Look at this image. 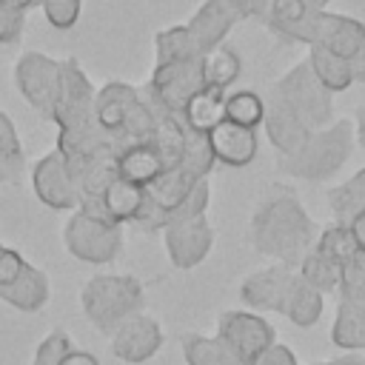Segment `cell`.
<instances>
[{
    "label": "cell",
    "instance_id": "1",
    "mask_svg": "<svg viewBox=\"0 0 365 365\" xmlns=\"http://www.w3.org/2000/svg\"><path fill=\"white\" fill-rule=\"evenodd\" d=\"M319 228L294 194H274L251 214V245L279 265H299L317 245Z\"/></svg>",
    "mask_w": 365,
    "mask_h": 365
},
{
    "label": "cell",
    "instance_id": "2",
    "mask_svg": "<svg viewBox=\"0 0 365 365\" xmlns=\"http://www.w3.org/2000/svg\"><path fill=\"white\" fill-rule=\"evenodd\" d=\"M94 123L111 140L114 151L143 145L154 140V114L140 88L111 80L97 88L94 97Z\"/></svg>",
    "mask_w": 365,
    "mask_h": 365
},
{
    "label": "cell",
    "instance_id": "3",
    "mask_svg": "<svg viewBox=\"0 0 365 365\" xmlns=\"http://www.w3.org/2000/svg\"><path fill=\"white\" fill-rule=\"evenodd\" d=\"M351 148H354V123L334 120L331 125L311 131V137L291 157H282L279 171L297 180L325 182L348 163Z\"/></svg>",
    "mask_w": 365,
    "mask_h": 365
},
{
    "label": "cell",
    "instance_id": "4",
    "mask_svg": "<svg viewBox=\"0 0 365 365\" xmlns=\"http://www.w3.org/2000/svg\"><path fill=\"white\" fill-rule=\"evenodd\" d=\"M143 302V282L131 274H97L80 288V308L86 319L108 336L125 319L140 314Z\"/></svg>",
    "mask_w": 365,
    "mask_h": 365
},
{
    "label": "cell",
    "instance_id": "5",
    "mask_svg": "<svg viewBox=\"0 0 365 365\" xmlns=\"http://www.w3.org/2000/svg\"><path fill=\"white\" fill-rule=\"evenodd\" d=\"M271 94H277L288 108H294L311 131L334 123V94L314 77L308 60H299L297 66H291L274 83Z\"/></svg>",
    "mask_w": 365,
    "mask_h": 365
},
{
    "label": "cell",
    "instance_id": "6",
    "mask_svg": "<svg viewBox=\"0 0 365 365\" xmlns=\"http://www.w3.org/2000/svg\"><path fill=\"white\" fill-rule=\"evenodd\" d=\"M63 242L74 259L106 265L123 251V225L91 220L74 208V214L63 225Z\"/></svg>",
    "mask_w": 365,
    "mask_h": 365
},
{
    "label": "cell",
    "instance_id": "7",
    "mask_svg": "<svg viewBox=\"0 0 365 365\" xmlns=\"http://www.w3.org/2000/svg\"><path fill=\"white\" fill-rule=\"evenodd\" d=\"M14 86L40 117L51 120L60 91V60L43 51H23L14 63Z\"/></svg>",
    "mask_w": 365,
    "mask_h": 365
},
{
    "label": "cell",
    "instance_id": "8",
    "mask_svg": "<svg viewBox=\"0 0 365 365\" xmlns=\"http://www.w3.org/2000/svg\"><path fill=\"white\" fill-rule=\"evenodd\" d=\"M217 336L234 351L240 365H259L262 354L277 342V331L254 311H225L217 325Z\"/></svg>",
    "mask_w": 365,
    "mask_h": 365
},
{
    "label": "cell",
    "instance_id": "9",
    "mask_svg": "<svg viewBox=\"0 0 365 365\" xmlns=\"http://www.w3.org/2000/svg\"><path fill=\"white\" fill-rule=\"evenodd\" d=\"M205 88V74H202V57L188 60V63H171V66H154L151 80L145 83V94L165 111L182 117L185 103Z\"/></svg>",
    "mask_w": 365,
    "mask_h": 365
},
{
    "label": "cell",
    "instance_id": "10",
    "mask_svg": "<svg viewBox=\"0 0 365 365\" xmlns=\"http://www.w3.org/2000/svg\"><path fill=\"white\" fill-rule=\"evenodd\" d=\"M94 97H97V88L86 77L83 66L74 57L60 60V91H57L51 123H57V128H74V125L91 123Z\"/></svg>",
    "mask_w": 365,
    "mask_h": 365
},
{
    "label": "cell",
    "instance_id": "11",
    "mask_svg": "<svg viewBox=\"0 0 365 365\" xmlns=\"http://www.w3.org/2000/svg\"><path fill=\"white\" fill-rule=\"evenodd\" d=\"M165 240V251L174 268L188 271L197 268L214 245V228L208 222V217H197V220H182V222H171L163 231Z\"/></svg>",
    "mask_w": 365,
    "mask_h": 365
},
{
    "label": "cell",
    "instance_id": "12",
    "mask_svg": "<svg viewBox=\"0 0 365 365\" xmlns=\"http://www.w3.org/2000/svg\"><path fill=\"white\" fill-rule=\"evenodd\" d=\"M31 188L37 194V200L54 211H68V208H77L80 202V194H77V185L74 180L68 177V168H66V160L57 148H51L48 154H43L34 168H31Z\"/></svg>",
    "mask_w": 365,
    "mask_h": 365
},
{
    "label": "cell",
    "instance_id": "13",
    "mask_svg": "<svg viewBox=\"0 0 365 365\" xmlns=\"http://www.w3.org/2000/svg\"><path fill=\"white\" fill-rule=\"evenodd\" d=\"M163 348V328L145 314H134L111 334V354L128 365L151 359Z\"/></svg>",
    "mask_w": 365,
    "mask_h": 365
},
{
    "label": "cell",
    "instance_id": "14",
    "mask_svg": "<svg viewBox=\"0 0 365 365\" xmlns=\"http://www.w3.org/2000/svg\"><path fill=\"white\" fill-rule=\"evenodd\" d=\"M291 279H294V271L288 265H268V268H259L254 274H248L240 285V299L257 311H277L282 314V305H285V297H288V288H291Z\"/></svg>",
    "mask_w": 365,
    "mask_h": 365
},
{
    "label": "cell",
    "instance_id": "15",
    "mask_svg": "<svg viewBox=\"0 0 365 365\" xmlns=\"http://www.w3.org/2000/svg\"><path fill=\"white\" fill-rule=\"evenodd\" d=\"M311 46H322V48H328V51H334L351 63L359 54V48L365 46V23L351 17V14H336V11L325 9L317 17Z\"/></svg>",
    "mask_w": 365,
    "mask_h": 365
},
{
    "label": "cell",
    "instance_id": "16",
    "mask_svg": "<svg viewBox=\"0 0 365 365\" xmlns=\"http://www.w3.org/2000/svg\"><path fill=\"white\" fill-rule=\"evenodd\" d=\"M237 23H240V14H237V9H234L231 0H205V3L191 14V20H188L185 26H188L191 37L197 40V46H200L202 54H205V51L222 46L225 37L231 34V29H234Z\"/></svg>",
    "mask_w": 365,
    "mask_h": 365
},
{
    "label": "cell",
    "instance_id": "17",
    "mask_svg": "<svg viewBox=\"0 0 365 365\" xmlns=\"http://www.w3.org/2000/svg\"><path fill=\"white\" fill-rule=\"evenodd\" d=\"M262 128H265L268 143H271L282 157H291V154L311 137V128L302 123V117H299L294 108H288L277 94H271V100L265 103Z\"/></svg>",
    "mask_w": 365,
    "mask_h": 365
},
{
    "label": "cell",
    "instance_id": "18",
    "mask_svg": "<svg viewBox=\"0 0 365 365\" xmlns=\"http://www.w3.org/2000/svg\"><path fill=\"white\" fill-rule=\"evenodd\" d=\"M319 11L314 6H308L305 0H274L271 11L265 17V26L294 43H314V26H317Z\"/></svg>",
    "mask_w": 365,
    "mask_h": 365
},
{
    "label": "cell",
    "instance_id": "19",
    "mask_svg": "<svg viewBox=\"0 0 365 365\" xmlns=\"http://www.w3.org/2000/svg\"><path fill=\"white\" fill-rule=\"evenodd\" d=\"M208 140H211L217 163H225L231 168H242V165L254 163V157H257V131L254 128H242V125L222 120L208 134Z\"/></svg>",
    "mask_w": 365,
    "mask_h": 365
},
{
    "label": "cell",
    "instance_id": "20",
    "mask_svg": "<svg viewBox=\"0 0 365 365\" xmlns=\"http://www.w3.org/2000/svg\"><path fill=\"white\" fill-rule=\"evenodd\" d=\"M225 88H214L205 86L202 91H197L185 108H182V123L191 134H211L222 120H225Z\"/></svg>",
    "mask_w": 365,
    "mask_h": 365
},
{
    "label": "cell",
    "instance_id": "21",
    "mask_svg": "<svg viewBox=\"0 0 365 365\" xmlns=\"http://www.w3.org/2000/svg\"><path fill=\"white\" fill-rule=\"evenodd\" d=\"M48 294H51L48 277H46V271H40L34 265H26V271L11 285L0 288V299L26 314H37L48 302Z\"/></svg>",
    "mask_w": 365,
    "mask_h": 365
},
{
    "label": "cell",
    "instance_id": "22",
    "mask_svg": "<svg viewBox=\"0 0 365 365\" xmlns=\"http://www.w3.org/2000/svg\"><path fill=\"white\" fill-rule=\"evenodd\" d=\"M163 171H165V165H163V160L151 143L131 145V148H123L117 154V177L125 182H134L140 188H148Z\"/></svg>",
    "mask_w": 365,
    "mask_h": 365
},
{
    "label": "cell",
    "instance_id": "23",
    "mask_svg": "<svg viewBox=\"0 0 365 365\" xmlns=\"http://www.w3.org/2000/svg\"><path fill=\"white\" fill-rule=\"evenodd\" d=\"M200 180L194 177V174H188L182 165H174V168H165L145 191H148V197L168 214V222H171V214L180 208V202L191 194V188L197 185Z\"/></svg>",
    "mask_w": 365,
    "mask_h": 365
},
{
    "label": "cell",
    "instance_id": "24",
    "mask_svg": "<svg viewBox=\"0 0 365 365\" xmlns=\"http://www.w3.org/2000/svg\"><path fill=\"white\" fill-rule=\"evenodd\" d=\"M200 57H202V48L197 46V40L191 37L185 23L157 31V37H154V66L188 63V60H200Z\"/></svg>",
    "mask_w": 365,
    "mask_h": 365
},
{
    "label": "cell",
    "instance_id": "25",
    "mask_svg": "<svg viewBox=\"0 0 365 365\" xmlns=\"http://www.w3.org/2000/svg\"><path fill=\"white\" fill-rule=\"evenodd\" d=\"M322 294L308 285L299 274H294L291 279V288H288V297H285V305H282V317H288L297 328H311L319 314H322Z\"/></svg>",
    "mask_w": 365,
    "mask_h": 365
},
{
    "label": "cell",
    "instance_id": "26",
    "mask_svg": "<svg viewBox=\"0 0 365 365\" xmlns=\"http://www.w3.org/2000/svg\"><path fill=\"white\" fill-rule=\"evenodd\" d=\"M308 66L314 71V77L334 94V91H345L351 83H354V71H351V63L342 60L339 54L322 48V46H308Z\"/></svg>",
    "mask_w": 365,
    "mask_h": 365
},
{
    "label": "cell",
    "instance_id": "27",
    "mask_svg": "<svg viewBox=\"0 0 365 365\" xmlns=\"http://www.w3.org/2000/svg\"><path fill=\"white\" fill-rule=\"evenodd\" d=\"M331 339H334V345H339L345 351L365 348V305L339 299L336 319H334V328H331Z\"/></svg>",
    "mask_w": 365,
    "mask_h": 365
},
{
    "label": "cell",
    "instance_id": "28",
    "mask_svg": "<svg viewBox=\"0 0 365 365\" xmlns=\"http://www.w3.org/2000/svg\"><path fill=\"white\" fill-rule=\"evenodd\" d=\"M328 205H331L336 222H342V225H348L356 214H362L365 211V168H359L342 185L328 188Z\"/></svg>",
    "mask_w": 365,
    "mask_h": 365
},
{
    "label": "cell",
    "instance_id": "29",
    "mask_svg": "<svg viewBox=\"0 0 365 365\" xmlns=\"http://www.w3.org/2000/svg\"><path fill=\"white\" fill-rule=\"evenodd\" d=\"M143 200H145V188H140V185H134V182H125V180H120V177H117V180L106 188V194H103V205H106L111 222H117V225L134 222V217H137Z\"/></svg>",
    "mask_w": 365,
    "mask_h": 365
},
{
    "label": "cell",
    "instance_id": "30",
    "mask_svg": "<svg viewBox=\"0 0 365 365\" xmlns=\"http://www.w3.org/2000/svg\"><path fill=\"white\" fill-rule=\"evenodd\" d=\"M182 356L188 365H240L234 351L220 336H202V334L182 336Z\"/></svg>",
    "mask_w": 365,
    "mask_h": 365
},
{
    "label": "cell",
    "instance_id": "31",
    "mask_svg": "<svg viewBox=\"0 0 365 365\" xmlns=\"http://www.w3.org/2000/svg\"><path fill=\"white\" fill-rule=\"evenodd\" d=\"M240 57L234 48H228L225 43L205 51L202 54V74H205V86H214V88H225L237 83L240 77Z\"/></svg>",
    "mask_w": 365,
    "mask_h": 365
},
{
    "label": "cell",
    "instance_id": "32",
    "mask_svg": "<svg viewBox=\"0 0 365 365\" xmlns=\"http://www.w3.org/2000/svg\"><path fill=\"white\" fill-rule=\"evenodd\" d=\"M225 120L234 123V125L257 131V125H262V120H265V100L251 88L228 91V97H225Z\"/></svg>",
    "mask_w": 365,
    "mask_h": 365
},
{
    "label": "cell",
    "instance_id": "33",
    "mask_svg": "<svg viewBox=\"0 0 365 365\" xmlns=\"http://www.w3.org/2000/svg\"><path fill=\"white\" fill-rule=\"evenodd\" d=\"M297 274H299L308 285H314L319 294H328V291H339L342 265H336L334 259H328L325 254H319L317 248H311V251L302 257Z\"/></svg>",
    "mask_w": 365,
    "mask_h": 365
},
{
    "label": "cell",
    "instance_id": "34",
    "mask_svg": "<svg viewBox=\"0 0 365 365\" xmlns=\"http://www.w3.org/2000/svg\"><path fill=\"white\" fill-rule=\"evenodd\" d=\"M314 248H317L319 254H325L328 259H334L336 265H345V262H351V259L359 254L351 228L342 225V222H331V225H325V228L319 231Z\"/></svg>",
    "mask_w": 365,
    "mask_h": 365
},
{
    "label": "cell",
    "instance_id": "35",
    "mask_svg": "<svg viewBox=\"0 0 365 365\" xmlns=\"http://www.w3.org/2000/svg\"><path fill=\"white\" fill-rule=\"evenodd\" d=\"M180 165L188 174H194L197 180H208L211 168L217 165V157H214V148H211L208 134H191L188 131V140H185V151H182Z\"/></svg>",
    "mask_w": 365,
    "mask_h": 365
},
{
    "label": "cell",
    "instance_id": "36",
    "mask_svg": "<svg viewBox=\"0 0 365 365\" xmlns=\"http://www.w3.org/2000/svg\"><path fill=\"white\" fill-rule=\"evenodd\" d=\"M339 294H342L345 302H359V305H365V254H362V251H359L351 262L342 265Z\"/></svg>",
    "mask_w": 365,
    "mask_h": 365
},
{
    "label": "cell",
    "instance_id": "37",
    "mask_svg": "<svg viewBox=\"0 0 365 365\" xmlns=\"http://www.w3.org/2000/svg\"><path fill=\"white\" fill-rule=\"evenodd\" d=\"M208 202H211V185H208V180H200V182L191 188V194L180 202V208L171 214V222H182V220L205 217ZM171 222H168V225H171Z\"/></svg>",
    "mask_w": 365,
    "mask_h": 365
},
{
    "label": "cell",
    "instance_id": "38",
    "mask_svg": "<svg viewBox=\"0 0 365 365\" xmlns=\"http://www.w3.org/2000/svg\"><path fill=\"white\" fill-rule=\"evenodd\" d=\"M74 345H71V336L63 334V331H51L34 351V359L31 365H60L66 354H71Z\"/></svg>",
    "mask_w": 365,
    "mask_h": 365
},
{
    "label": "cell",
    "instance_id": "39",
    "mask_svg": "<svg viewBox=\"0 0 365 365\" xmlns=\"http://www.w3.org/2000/svg\"><path fill=\"white\" fill-rule=\"evenodd\" d=\"M23 160V143H20V134L11 123V117L0 108V165L9 168V165H17Z\"/></svg>",
    "mask_w": 365,
    "mask_h": 365
},
{
    "label": "cell",
    "instance_id": "40",
    "mask_svg": "<svg viewBox=\"0 0 365 365\" xmlns=\"http://www.w3.org/2000/svg\"><path fill=\"white\" fill-rule=\"evenodd\" d=\"M40 9L46 11V20L54 29H71L77 23V17H80L83 0H43Z\"/></svg>",
    "mask_w": 365,
    "mask_h": 365
},
{
    "label": "cell",
    "instance_id": "41",
    "mask_svg": "<svg viewBox=\"0 0 365 365\" xmlns=\"http://www.w3.org/2000/svg\"><path fill=\"white\" fill-rule=\"evenodd\" d=\"M23 23H26V11L3 0L0 3V43H17L23 34Z\"/></svg>",
    "mask_w": 365,
    "mask_h": 365
},
{
    "label": "cell",
    "instance_id": "42",
    "mask_svg": "<svg viewBox=\"0 0 365 365\" xmlns=\"http://www.w3.org/2000/svg\"><path fill=\"white\" fill-rule=\"evenodd\" d=\"M134 225L143 228V231H165V225H168V214L148 197V191H145V200H143V205L134 217Z\"/></svg>",
    "mask_w": 365,
    "mask_h": 365
},
{
    "label": "cell",
    "instance_id": "43",
    "mask_svg": "<svg viewBox=\"0 0 365 365\" xmlns=\"http://www.w3.org/2000/svg\"><path fill=\"white\" fill-rule=\"evenodd\" d=\"M26 259H23V254L20 251H14V248H6L3 254H0V288H6V285H11L23 271H26Z\"/></svg>",
    "mask_w": 365,
    "mask_h": 365
},
{
    "label": "cell",
    "instance_id": "44",
    "mask_svg": "<svg viewBox=\"0 0 365 365\" xmlns=\"http://www.w3.org/2000/svg\"><path fill=\"white\" fill-rule=\"evenodd\" d=\"M231 3H234V9H237L240 20H251V17L265 20L274 0H231Z\"/></svg>",
    "mask_w": 365,
    "mask_h": 365
},
{
    "label": "cell",
    "instance_id": "45",
    "mask_svg": "<svg viewBox=\"0 0 365 365\" xmlns=\"http://www.w3.org/2000/svg\"><path fill=\"white\" fill-rule=\"evenodd\" d=\"M259 365H297V354H294L288 345L274 342V345H271V348L262 354Z\"/></svg>",
    "mask_w": 365,
    "mask_h": 365
},
{
    "label": "cell",
    "instance_id": "46",
    "mask_svg": "<svg viewBox=\"0 0 365 365\" xmlns=\"http://www.w3.org/2000/svg\"><path fill=\"white\" fill-rule=\"evenodd\" d=\"M60 365H100V359L94 356V354H88V351H71V354H66L63 356V362Z\"/></svg>",
    "mask_w": 365,
    "mask_h": 365
},
{
    "label": "cell",
    "instance_id": "47",
    "mask_svg": "<svg viewBox=\"0 0 365 365\" xmlns=\"http://www.w3.org/2000/svg\"><path fill=\"white\" fill-rule=\"evenodd\" d=\"M348 228H351V234H354L356 248L365 254V211H362V214H356V217L348 222Z\"/></svg>",
    "mask_w": 365,
    "mask_h": 365
},
{
    "label": "cell",
    "instance_id": "48",
    "mask_svg": "<svg viewBox=\"0 0 365 365\" xmlns=\"http://www.w3.org/2000/svg\"><path fill=\"white\" fill-rule=\"evenodd\" d=\"M351 71H354V83L365 86V46L359 48V54L351 60Z\"/></svg>",
    "mask_w": 365,
    "mask_h": 365
},
{
    "label": "cell",
    "instance_id": "49",
    "mask_svg": "<svg viewBox=\"0 0 365 365\" xmlns=\"http://www.w3.org/2000/svg\"><path fill=\"white\" fill-rule=\"evenodd\" d=\"M354 140L365 148V106L356 108V117H354Z\"/></svg>",
    "mask_w": 365,
    "mask_h": 365
},
{
    "label": "cell",
    "instance_id": "50",
    "mask_svg": "<svg viewBox=\"0 0 365 365\" xmlns=\"http://www.w3.org/2000/svg\"><path fill=\"white\" fill-rule=\"evenodd\" d=\"M331 365H365L362 359H356V356H342V359H334Z\"/></svg>",
    "mask_w": 365,
    "mask_h": 365
},
{
    "label": "cell",
    "instance_id": "51",
    "mask_svg": "<svg viewBox=\"0 0 365 365\" xmlns=\"http://www.w3.org/2000/svg\"><path fill=\"white\" fill-rule=\"evenodd\" d=\"M305 3H308V6H314L317 11H325V6H328L331 0H305Z\"/></svg>",
    "mask_w": 365,
    "mask_h": 365
},
{
    "label": "cell",
    "instance_id": "52",
    "mask_svg": "<svg viewBox=\"0 0 365 365\" xmlns=\"http://www.w3.org/2000/svg\"><path fill=\"white\" fill-rule=\"evenodd\" d=\"M3 177H6V168H3V165H0V182H3Z\"/></svg>",
    "mask_w": 365,
    "mask_h": 365
},
{
    "label": "cell",
    "instance_id": "53",
    "mask_svg": "<svg viewBox=\"0 0 365 365\" xmlns=\"http://www.w3.org/2000/svg\"><path fill=\"white\" fill-rule=\"evenodd\" d=\"M3 251H6V245H3V242H0V254H3Z\"/></svg>",
    "mask_w": 365,
    "mask_h": 365
},
{
    "label": "cell",
    "instance_id": "54",
    "mask_svg": "<svg viewBox=\"0 0 365 365\" xmlns=\"http://www.w3.org/2000/svg\"><path fill=\"white\" fill-rule=\"evenodd\" d=\"M314 365H331V362H314Z\"/></svg>",
    "mask_w": 365,
    "mask_h": 365
},
{
    "label": "cell",
    "instance_id": "55",
    "mask_svg": "<svg viewBox=\"0 0 365 365\" xmlns=\"http://www.w3.org/2000/svg\"><path fill=\"white\" fill-rule=\"evenodd\" d=\"M0 3H3V0H0Z\"/></svg>",
    "mask_w": 365,
    "mask_h": 365
}]
</instances>
